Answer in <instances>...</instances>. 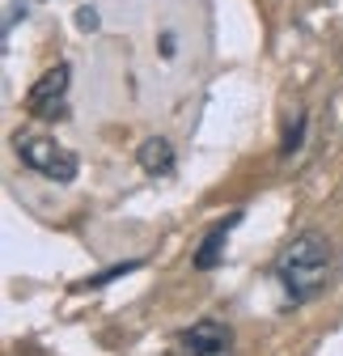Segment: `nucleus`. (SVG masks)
<instances>
[{
    "label": "nucleus",
    "instance_id": "f257e3e1",
    "mask_svg": "<svg viewBox=\"0 0 343 356\" xmlns=\"http://www.w3.org/2000/svg\"><path fill=\"white\" fill-rule=\"evenodd\" d=\"M331 267H335L331 242H326L322 234L306 229V234H296V238L280 250V259H276V276H280L288 301L301 305V301H314V297L326 289Z\"/></svg>",
    "mask_w": 343,
    "mask_h": 356
},
{
    "label": "nucleus",
    "instance_id": "f03ea898",
    "mask_svg": "<svg viewBox=\"0 0 343 356\" xmlns=\"http://www.w3.org/2000/svg\"><path fill=\"white\" fill-rule=\"evenodd\" d=\"M17 157L26 170L51 178V183H72L76 178V153H68L51 136H17Z\"/></svg>",
    "mask_w": 343,
    "mask_h": 356
},
{
    "label": "nucleus",
    "instance_id": "7ed1b4c3",
    "mask_svg": "<svg viewBox=\"0 0 343 356\" xmlns=\"http://www.w3.org/2000/svg\"><path fill=\"white\" fill-rule=\"evenodd\" d=\"M68 81H72V68H68V64L47 68V72L30 85L26 111H30L34 119H64V111H68Z\"/></svg>",
    "mask_w": 343,
    "mask_h": 356
},
{
    "label": "nucleus",
    "instance_id": "20e7f679",
    "mask_svg": "<svg viewBox=\"0 0 343 356\" xmlns=\"http://www.w3.org/2000/svg\"><path fill=\"white\" fill-rule=\"evenodd\" d=\"M178 356H233V331L217 318H203L178 339Z\"/></svg>",
    "mask_w": 343,
    "mask_h": 356
},
{
    "label": "nucleus",
    "instance_id": "39448f33",
    "mask_svg": "<svg viewBox=\"0 0 343 356\" xmlns=\"http://www.w3.org/2000/svg\"><path fill=\"white\" fill-rule=\"evenodd\" d=\"M242 220V212H233V216H225L217 229H212L203 242H199V250H195V267L199 272H212V267L221 263V250H225V242H229V234H233V225Z\"/></svg>",
    "mask_w": 343,
    "mask_h": 356
},
{
    "label": "nucleus",
    "instance_id": "423d86ee",
    "mask_svg": "<svg viewBox=\"0 0 343 356\" xmlns=\"http://www.w3.org/2000/svg\"><path fill=\"white\" fill-rule=\"evenodd\" d=\"M136 161H140V170L153 174V178H169V174H174V149H169V140H161V136L144 140L140 153H136Z\"/></svg>",
    "mask_w": 343,
    "mask_h": 356
},
{
    "label": "nucleus",
    "instance_id": "0eeeda50",
    "mask_svg": "<svg viewBox=\"0 0 343 356\" xmlns=\"http://www.w3.org/2000/svg\"><path fill=\"white\" fill-rule=\"evenodd\" d=\"M301 136H306V115H296L292 131L284 136V153H296V149H301Z\"/></svg>",
    "mask_w": 343,
    "mask_h": 356
},
{
    "label": "nucleus",
    "instance_id": "6e6552de",
    "mask_svg": "<svg viewBox=\"0 0 343 356\" xmlns=\"http://www.w3.org/2000/svg\"><path fill=\"white\" fill-rule=\"evenodd\" d=\"M76 26H81V30H98V13H94V9H81V13H76Z\"/></svg>",
    "mask_w": 343,
    "mask_h": 356
},
{
    "label": "nucleus",
    "instance_id": "1a4fd4ad",
    "mask_svg": "<svg viewBox=\"0 0 343 356\" xmlns=\"http://www.w3.org/2000/svg\"><path fill=\"white\" fill-rule=\"evenodd\" d=\"M161 56H165V60L174 56V34H161Z\"/></svg>",
    "mask_w": 343,
    "mask_h": 356
}]
</instances>
